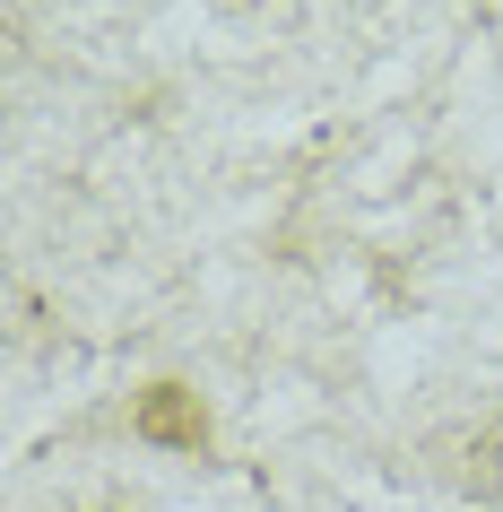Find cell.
I'll list each match as a JSON object with an SVG mask.
<instances>
[{
    "instance_id": "6da1fadb",
    "label": "cell",
    "mask_w": 503,
    "mask_h": 512,
    "mask_svg": "<svg viewBox=\"0 0 503 512\" xmlns=\"http://www.w3.org/2000/svg\"><path fill=\"white\" fill-rule=\"evenodd\" d=\"M148 443H165V452H200L209 443V417H200V400H191L183 382H157V391H139V417H131Z\"/></svg>"
},
{
    "instance_id": "7a4b0ae2",
    "label": "cell",
    "mask_w": 503,
    "mask_h": 512,
    "mask_svg": "<svg viewBox=\"0 0 503 512\" xmlns=\"http://www.w3.org/2000/svg\"><path fill=\"white\" fill-rule=\"evenodd\" d=\"M451 486H460L469 504H503V426H486L469 452L451 460Z\"/></svg>"
}]
</instances>
